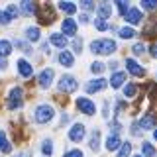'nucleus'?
Segmentation results:
<instances>
[{
  "instance_id": "f8f14e48",
  "label": "nucleus",
  "mask_w": 157,
  "mask_h": 157,
  "mask_svg": "<svg viewBox=\"0 0 157 157\" xmlns=\"http://www.w3.org/2000/svg\"><path fill=\"white\" fill-rule=\"evenodd\" d=\"M16 65H18V73L22 77H32V71H33V69H32V65H29L26 59H18Z\"/></svg>"
},
{
  "instance_id": "0eeeda50",
  "label": "nucleus",
  "mask_w": 157,
  "mask_h": 157,
  "mask_svg": "<svg viewBox=\"0 0 157 157\" xmlns=\"http://www.w3.org/2000/svg\"><path fill=\"white\" fill-rule=\"evenodd\" d=\"M53 77H55V73H53V69H43V71L39 73V77H37V81H39V86L47 88L49 85H51Z\"/></svg>"
},
{
  "instance_id": "aec40b11",
  "label": "nucleus",
  "mask_w": 157,
  "mask_h": 157,
  "mask_svg": "<svg viewBox=\"0 0 157 157\" xmlns=\"http://www.w3.org/2000/svg\"><path fill=\"white\" fill-rule=\"evenodd\" d=\"M12 53V43L8 39H0V57H8Z\"/></svg>"
},
{
  "instance_id": "2eb2a0df",
  "label": "nucleus",
  "mask_w": 157,
  "mask_h": 157,
  "mask_svg": "<svg viewBox=\"0 0 157 157\" xmlns=\"http://www.w3.org/2000/svg\"><path fill=\"white\" fill-rule=\"evenodd\" d=\"M141 12L137 8H130V12L126 14V20H128V24H140L141 22Z\"/></svg>"
},
{
  "instance_id": "39448f33",
  "label": "nucleus",
  "mask_w": 157,
  "mask_h": 157,
  "mask_svg": "<svg viewBox=\"0 0 157 157\" xmlns=\"http://www.w3.org/2000/svg\"><path fill=\"white\" fill-rule=\"evenodd\" d=\"M86 136V128L82 124H75L69 130V140L71 141H82V137Z\"/></svg>"
},
{
  "instance_id": "6ab92c4d",
  "label": "nucleus",
  "mask_w": 157,
  "mask_h": 157,
  "mask_svg": "<svg viewBox=\"0 0 157 157\" xmlns=\"http://www.w3.org/2000/svg\"><path fill=\"white\" fill-rule=\"evenodd\" d=\"M140 128L141 130H151V128H155V118L151 114H145L141 118V122H140Z\"/></svg>"
},
{
  "instance_id": "b1692460",
  "label": "nucleus",
  "mask_w": 157,
  "mask_h": 157,
  "mask_svg": "<svg viewBox=\"0 0 157 157\" xmlns=\"http://www.w3.org/2000/svg\"><path fill=\"white\" fill-rule=\"evenodd\" d=\"M26 36H28L29 41H37V39H39V28H28Z\"/></svg>"
},
{
  "instance_id": "393cba45",
  "label": "nucleus",
  "mask_w": 157,
  "mask_h": 157,
  "mask_svg": "<svg viewBox=\"0 0 157 157\" xmlns=\"http://www.w3.org/2000/svg\"><path fill=\"white\" fill-rule=\"evenodd\" d=\"M59 8H61L63 12H67V14H75L77 12V6L71 4V2H59Z\"/></svg>"
},
{
  "instance_id": "de8ad7c7",
  "label": "nucleus",
  "mask_w": 157,
  "mask_h": 157,
  "mask_svg": "<svg viewBox=\"0 0 157 157\" xmlns=\"http://www.w3.org/2000/svg\"><path fill=\"white\" fill-rule=\"evenodd\" d=\"M134 157H141V155H134Z\"/></svg>"
},
{
  "instance_id": "423d86ee",
  "label": "nucleus",
  "mask_w": 157,
  "mask_h": 157,
  "mask_svg": "<svg viewBox=\"0 0 157 157\" xmlns=\"http://www.w3.org/2000/svg\"><path fill=\"white\" fill-rule=\"evenodd\" d=\"M126 69L132 73V75H136V77H144V75H145V69L141 67L137 61H134V59H130V57L126 59Z\"/></svg>"
},
{
  "instance_id": "7ed1b4c3",
  "label": "nucleus",
  "mask_w": 157,
  "mask_h": 157,
  "mask_svg": "<svg viewBox=\"0 0 157 157\" xmlns=\"http://www.w3.org/2000/svg\"><path fill=\"white\" fill-rule=\"evenodd\" d=\"M20 104H22V88L14 86L12 90H10V94H8L6 106H8V110H14V108H18Z\"/></svg>"
},
{
  "instance_id": "2f4dec72",
  "label": "nucleus",
  "mask_w": 157,
  "mask_h": 157,
  "mask_svg": "<svg viewBox=\"0 0 157 157\" xmlns=\"http://www.w3.org/2000/svg\"><path fill=\"white\" fill-rule=\"evenodd\" d=\"M16 45H18L20 49H22L24 53H32V47H29L26 41H22V39H16Z\"/></svg>"
},
{
  "instance_id": "a19ab883",
  "label": "nucleus",
  "mask_w": 157,
  "mask_h": 157,
  "mask_svg": "<svg viewBox=\"0 0 157 157\" xmlns=\"http://www.w3.org/2000/svg\"><path fill=\"white\" fill-rule=\"evenodd\" d=\"M132 134H134V136H140V134H141L140 124H134V126H132Z\"/></svg>"
},
{
  "instance_id": "c9c22d12",
  "label": "nucleus",
  "mask_w": 157,
  "mask_h": 157,
  "mask_svg": "<svg viewBox=\"0 0 157 157\" xmlns=\"http://www.w3.org/2000/svg\"><path fill=\"white\" fill-rule=\"evenodd\" d=\"M65 157H82V151L81 149H71V151H67Z\"/></svg>"
},
{
  "instance_id": "f704fd0d",
  "label": "nucleus",
  "mask_w": 157,
  "mask_h": 157,
  "mask_svg": "<svg viewBox=\"0 0 157 157\" xmlns=\"http://www.w3.org/2000/svg\"><path fill=\"white\" fill-rule=\"evenodd\" d=\"M6 12H8V14H10L12 18H18V16H20V8H18V6H14V4H12V6H8V8H6Z\"/></svg>"
},
{
  "instance_id": "c85d7f7f",
  "label": "nucleus",
  "mask_w": 157,
  "mask_h": 157,
  "mask_svg": "<svg viewBox=\"0 0 157 157\" xmlns=\"http://www.w3.org/2000/svg\"><path fill=\"white\" fill-rule=\"evenodd\" d=\"M41 149H43V153H45V155H53V144H51L49 140H45V141H43Z\"/></svg>"
},
{
  "instance_id": "79ce46f5",
  "label": "nucleus",
  "mask_w": 157,
  "mask_h": 157,
  "mask_svg": "<svg viewBox=\"0 0 157 157\" xmlns=\"http://www.w3.org/2000/svg\"><path fill=\"white\" fill-rule=\"evenodd\" d=\"M102 116H104V118L110 116V112H108V102H104V106H102Z\"/></svg>"
},
{
  "instance_id": "f257e3e1",
  "label": "nucleus",
  "mask_w": 157,
  "mask_h": 157,
  "mask_svg": "<svg viewBox=\"0 0 157 157\" xmlns=\"http://www.w3.org/2000/svg\"><path fill=\"white\" fill-rule=\"evenodd\" d=\"M116 41L114 39H96V41L90 43V51L94 53H102V55H110V53L116 51Z\"/></svg>"
},
{
  "instance_id": "f3484780",
  "label": "nucleus",
  "mask_w": 157,
  "mask_h": 157,
  "mask_svg": "<svg viewBox=\"0 0 157 157\" xmlns=\"http://www.w3.org/2000/svg\"><path fill=\"white\" fill-rule=\"evenodd\" d=\"M120 145H122L120 136H114V134L108 136V140H106V149H108V151H114V149H118Z\"/></svg>"
},
{
  "instance_id": "ea45409f",
  "label": "nucleus",
  "mask_w": 157,
  "mask_h": 157,
  "mask_svg": "<svg viewBox=\"0 0 157 157\" xmlns=\"http://www.w3.org/2000/svg\"><path fill=\"white\" fill-rule=\"evenodd\" d=\"M134 53H136V55H141V53H144V45H141V43H136V45H134Z\"/></svg>"
},
{
  "instance_id": "5701e85b",
  "label": "nucleus",
  "mask_w": 157,
  "mask_h": 157,
  "mask_svg": "<svg viewBox=\"0 0 157 157\" xmlns=\"http://www.w3.org/2000/svg\"><path fill=\"white\" fill-rule=\"evenodd\" d=\"M141 151H144L145 157H155V147L149 144V141H144L141 144Z\"/></svg>"
},
{
  "instance_id": "f03ea898",
  "label": "nucleus",
  "mask_w": 157,
  "mask_h": 157,
  "mask_svg": "<svg viewBox=\"0 0 157 157\" xmlns=\"http://www.w3.org/2000/svg\"><path fill=\"white\" fill-rule=\"evenodd\" d=\"M53 116H55V110H53L49 104H39L36 110H33V120H36L37 124H45V122H49Z\"/></svg>"
},
{
  "instance_id": "e433bc0d",
  "label": "nucleus",
  "mask_w": 157,
  "mask_h": 157,
  "mask_svg": "<svg viewBox=\"0 0 157 157\" xmlns=\"http://www.w3.org/2000/svg\"><path fill=\"white\" fill-rule=\"evenodd\" d=\"M94 26H96V29H102V32H104V29H108V24L104 22V20H96Z\"/></svg>"
},
{
  "instance_id": "a211bd4d",
  "label": "nucleus",
  "mask_w": 157,
  "mask_h": 157,
  "mask_svg": "<svg viewBox=\"0 0 157 157\" xmlns=\"http://www.w3.org/2000/svg\"><path fill=\"white\" fill-rule=\"evenodd\" d=\"M20 12L22 14H26V16H29V14H33L37 10V6H36V2H20Z\"/></svg>"
},
{
  "instance_id": "a18cd8bd",
  "label": "nucleus",
  "mask_w": 157,
  "mask_h": 157,
  "mask_svg": "<svg viewBox=\"0 0 157 157\" xmlns=\"http://www.w3.org/2000/svg\"><path fill=\"white\" fill-rule=\"evenodd\" d=\"M16 157H28V153H20V155H16Z\"/></svg>"
},
{
  "instance_id": "473e14b6",
  "label": "nucleus",
  "mask_w": 157,
  "mask_h": 157,
  "mask_svg": "<svg viewBox=\"0 0 157 157\" xmlns=\"http://www.w3.org/2000/svg\"><path fill=\"white\" fill-rule=\"evenodd\" d=\"M104 67H106V65H104V63H100V61H96V63H92V67H90V69H92V73H98V75H100V73H102V71H104Z\"/></svg>"
},
{
  "instance_id": "20e7f679",
  "label": "nucleus",
  "mask_w": 157,
  "mask_h": 157,
  "mask_svg": "<svg viewBox=\"0 0 157 157\" xmlns=\"http://www.w3.org/2000/svg\"><path fill=\"white\" fill-rule=\"evenodd\" d=\"M77 81H75V77H71V75H63L61 77V81H59V90L61 92H73V90H77Z\"/></svg>"
},
{
  "instance_id": "9d476101",
  "label": "nucleus",
  "mask_w": 157,
  "mask_h": 157,
  "mask_svg": "<svg viewBox=\"0 0 157 157\" xmlns=\"http://www.w3.org/2000/svg\"><path fill=\"white\" fill-rule=\"evenodd\" d=\"M49 41H51V45H55L59 49H63L67 45V37L63 36L61 32H55V33H49Z\"/></svg>"
},
{
  "instance_id": "4c0bfd02",
  "label": "nucleus",
  "mask_w": 157,
  "mask_h": 157,
  "mask_svg": "<svg viewBox=\"0 0 157 157\" xmlns=\"http://www.w3.org/2000/svg\"><path fill=\"white\" fill-rule=\"evenodd\" d=\"M81 8H82V10H86V12H90V10H94L96 6H94L92 2H88V0H86V2H82V4H81Z\"/></svg>"
},
{
  "instance_id": "4be33fe9",
  "label": "nucleus",
  "mask_w": 157,
  "mask_h": 157,
  "mask_svg": "<svg viewBox=\"0 0 157 157\" xmlns=\"http://www.w3.org/2000/svg\"><path fill=\"white\" fill-rule=\"evenodd\" d=\"M98 147H100V132L94 130V132H92V136H90V149L98 151Z\"/></svg>"
},
{
  "instance_id": "bb28decb",
  "label": "nucleus",
  "mask_w": 157,
  "mask_h": 157,
  "mask_svg": "<svg viewBox=\"0 0 157 157\" xmlns=\"http://www.w3.org/2000/svg\"><path fill=\"white\" fill-rule=\"evenodd\" d=\"M116 6H118V10H120V14H122V16H126V14L128 12H130V4H128V2H124V0H120V2H116Z\"/></svg>"
},
{
  "instance_id": "cd10ccee",
  "label": "nucleus",
  "mask_w": 157,
  "mask_h": 157,
  "mask_svg": "<svg viewBox=\"0 0 157 157\" xmlns=\"http://www.w3.org/2000/svg\"><path fill=\"white\" fill-rule=\"evenodd\" d=\"M136 36V32L132 28H122L120 29V37H124V39H130V37H134Z\"/></svg>"
},
{
  "instance_id": "1a4fd4ad",
  "label": "nucleus",
  "mask_w": 157,
  "mask_h": 157,
  "mask_svg": "<svg viewBox=\"0 0 157 157\" xmlns=\"http://www.w3.org/2000/svg\"><path fill=\"white\" fill-rule=\"evenodd\" d=\"M96 12H98V20H106L110 18V12H112V4L110 2H100L96 6Z\"/></svg>"
},
{
  "instance_id": "c03bdc74",
  "label": "nucleus",
  "mask_w": 157,
  "mask_h": 157,
  "mask_svg": "<svg viewBox=\"0 0 157 157\" xmlns=\"http://www.w3.org/2000/svg\"><path fill=\"white\" fill-rule=\"evenodd\" d=\"M151 55L157 59V43H155V45H151Z\"/></svg>"
},
{
  "instance_id": "72a5a7b5",
  "label": "nucleus",
  "mask_w": 157,
  "mask_h": 157,
  "mask_svg": "<svg viewBox=\"0 0 157 157\" xmlns=\"http://www.w3.org/2000/svg\"><path fill=\"white\" fill-rule=\"evenodd\" d=\"M10 22H12V16H10L6 10H2L0 12V24H10Z\"/></svg>"
},
{
  "instance_id": "7c9ffc66",
  "label": "nucleus",
  "mask_w": 157,
  "mask_h": 157,
  "mask_svg": "<svg viewBox=\"0 0 157 157\" xmlns=\"http://www.w3.org/2000/svg\"><path fill=\"white\" fill-rule=\"evenodd\" d=\"M141 8H145V10L157 8V0H144V2H141Z\"/></svg>"
},
{
  "instance_id": "c756f323",
  "label": "nucleus",
  "mask_w": 157,
  "mask_h": 157,
  "mask_svg": "<svg viewBox=\"0 0 157 157\" xmlns=\"http://www.w3.org/2000/svg\"><path fill=\"white\" fill-rule=\"evenodd\" d=\"M136 90H137V88H136V85H126V86H124V96L132 98V96L136 94Z\"/></svg>"
},
{
  "instance_id": "37998d69",
  "label": "nucleus",
  "mask_w": 157,
  "mask_h": 157,
  "mask_svg": "<svg viewBox=\"0 0 157 157\" xmlns=\"http://www.w3.org/2000/svg\"><path fill=\"white\" fill-rule=\"evenodd\" d=\"M81 22L82 24H88V14H81Z\"/></svg>"
},
{
  "instance_id": "ddd939ff",
  "label": "nucleus",
  "mask_w": 157,
  "mask_h": 157,
  "mask_svg": "<svg viewBox=\"0 0 157 157\" xmlns=\"http://www.w3.org/2000/svg\"><path fill=\"white\" fill-rule=\"evenodd\" d=\"M126 81V73H120V71H114L112 73V78H110V86L112 88H120Z\"/></svg>"
},
{
  "instance_id": "9b49d317",
  "label": "nucleus",
  "mask_w": 157,
  "mask_h": 157,
  "mask_svg": "<svg viewBox=\"0 0 157 157\" xmlns=\"http://www.w3.org/2000/svg\"><path fill=\"white\" fill-rule=\"evenodd\" d=\"M77 33V24L73 22V18H67L63 20V36H75Z\"/></svg>"
},
{
  "instance_id": "49530a36",
  "label": "nucleus",
  "mask_w": 157,
  "mask_h": 157,
  "mask_svg": "<svg viewBox=\"0 0 157 157\" xmlns=\"http://www.w3.org/2000/svg\"><path fill=\"white\" fill-rule=\"evenodd\" d=\"M155 140H157V130H155Z\"/></svg>"
},
{
  "instance_id": "dca6fc26",
  "label": "nucleus",
  "mask_w": 157,
  "mask_h": 157,
  "mask_svg": "<svg viewBox=\"0 0 157 157\" xmlns=\"http://www.w3.org/2000/svg\"><path fill=\"white\" fill-rule=\"evenodd\" d=\"M57 59H59V63H61L63 67H73V61H75L73 53H69V51H61Z\"/></svg>"
},
{
  "instance_id": "6e6552de",
  "label": "nucleus",
  "mask_w": 157,
  "mask_h": 157,
  "mask_svg": "<svg viewBox=\"0 0 157 157\" xmlns=\"http://www.w3.org/2000/svg\"><path fill=\"white\" fill-rule=\"evenodd\" d=\"M77 106L81 108V110L85 112L86 116H92V114H94V110H96V106L92 104L88 98H78V100H77Z\"/></svg>"
},
{
  "instance_id": "58836bf2",
  "label": "nucleus",
  "mask_w": 157,
  "mask_h": 157,
  "mask_svg": "<svg viewBox=\"0 0 157 157\" xmlns=\"http://www.w3.org/2000/svg\"><path fill=\"white\" fill-rule=\"evenodd\" d=\"M73 47H75V51H77V53H81V51H82V49H81V47H82L81 39H75V41H73Z\"/></svg>"
},
{
  "instance_id": "4468645a",
  "label": "nucleus",
  "mask_w": 157,
  "mask_h": 157,
  "mask_svg": "<svg viewBox=\"0 0 157 157\" xmlns=\"http://www.w3.org/2000/svg\"><path fill=\"white\" fill-rule=\"evenodd\" d=\"M106 86V81L104 78H96V81H90L88 85L85 86L86 92H96V90H102V88Z\"/></svg>"
},
{
  "instance_id": "412c9836",
  "label": "nucleus",
  "mask_w": 157,
  "mask_h": 157,
  "mask_svg": "<svg viewBox=\"0 0 157 157\" xmlns=\"http://www.w3.org/2000/svg\"><path fill=\"white\" fill-rule=\"evenodd\" d=\"M10 149H12V145H10L6 134H4V132H0V151H4V153H10Z\"/></svg>"
},
{
  "instance_id": "a878e982",
  "label": "nucleus",
  "mask_w": 157,
  "mask_h": 157,
  "mask_svg": "<svg viewBox=\"0 0 157 157\" xmlns=\"http://www.w3.org/2000/svg\"><path fill=\"white\" fill-rule=\"evenodd\" d=\"M132 151V144L130 141H124V144L120 145V153H118V157H128Z\"/></svg>"
}]
</instances>
